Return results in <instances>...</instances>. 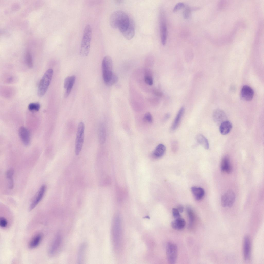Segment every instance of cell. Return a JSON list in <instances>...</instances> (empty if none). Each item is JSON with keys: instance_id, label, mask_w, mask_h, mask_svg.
I'll return each instance as SVG.
<instances>
[{"instance_id": "obj_9", "label": "cell", "mask_w": 264, "mask_h": 264, "mask_svg": "<svg viewBox=\"0 0 264 264\" xmlns=\"http://www.w3.org/2000/svg\"><path fill=\"white\" fill-rule=\"evenodd\" d=\"M160 30L161 43L163 45H165L167 36V29L165 15L163 12L161 13L160 16Z\"/></svg>"}, {"instance_id": "obj_23", "label": "cell", "mask_w": 264, "mask_h": 264, "mask_svg": "<svg viewBox=\"0 0 264 264\" xmlns=\"http://www.w3.org/2000/svg\"><path fill=\"white\" fill-rule=\"evenodd\" d=\"M191 190L195 199L197 200L201 199L204 196V191L201 187L193 186L191 188Z\"/></svg>"}, {"instance_id": "obj_4", "label": "cell", "mask_w": 264, "mask_h": 264, "mask_svg": "<svg viewBox=\"0 0 264 264\" xmlns=\"http://www.w3.org/2000/svg\"><path fill=\"white\" fill-rule=\"evenodd\" d=\"M113 62L111 57L106 56L103 58L102 62L103 78L106 83L111 79L113 73L112 72Z\"/></svg>"}, {"instance_id": "obj_21", "label": "cell", "mask_w": 264, "mask_h": 264, "mask_svg": "<svg viewBox=\"0 0 264 264\" xmlns=\"http://www.w3.org/2000/svg\"><path fill=\"white\" fill-rule=\"evenodd\" d=\"M106 137L105 127L104 124L101 123L98 127V138L99 143L101 144L105 142Z\"/></svg>"}, {"instance_id": "obj_40", "label": "cell", "mask_w": 264, "mask_h": 264, "mask_svg": "<svg viewBox=\"0 0 264 264\" xmlns=\"http://www.w3.org/2000/svg\"><path fill=\"white\" fill-rule=\"evenodd\" d=\"M16 80L15 78L13 76H10L6 79V81L8 83H11L15 81Z\"/></svg>"}, {"instance_id": "obj_3", "label": "cell", "mask_w": 264, "mask_h": 264, "mask_svg": "<svg viewBox=\"0 0 264 264\" xmlns=\"http://www.w3.org/2000/svg\"><path fill=\"white\" fill-rule=\"evenodd\" d=\"M52 69L47 70L39 82L37 90L38 96H43L47 92L50 84L53 74Z\"/></svg>"}, {"instance_id": "obj_19", "label": "cell", "mask_w": 264, "mask_h": 264, "mask_svg": "<svg viewBox=\"0 0 264 264\" xmlns=\"http://www.w3.org/2000/svg\"><path fill=\"white\" fill-rule=\"evenodd\" d=\"M232 127L231 123L229 121L225 120L220 124L219 128L220 133L223 135H226L229 133Z\"/></svg>"}, {"instance_id": "obj_24", "label": "cell", "mask_w": 264, "mask_h": 264, "mask_svg": "<svg viewBox=\"0 0 264 264\" xmlns=\"http://www.w3.org/2000/svg\"><path fill=\"white\" fill-rule=\"evenodd\" d=\"M43 238V235L40 233L36 235L32 239L29 244V247L33 249L37 247L40 243Z\"/></svg>"}, {"instance_id": "obj_44", "label": "cell", "mask_w": 264, "mask_h": 264, "mask_svg": "<svg viewBox=\"0 0 264 264\" xmlns=\"http://www.w3.org/2000/svg\"><path fill=\"white\" fill-rule=\"evenodd\" d=\"M170 114L169 113H168L166 114L164 117V119L165 120H166L168 119L170 117Z\"/></svg>"}, {"instance_id": "obj_29", "label": "cell", "mask_w": 264, "mask_h": 264, "mask_svg": "<svg viewBox=\"0 0 264 264\" xmlns=\"http://www.w3.org/2000/svg\"><path fill=\"white\" fill-rule=\"evenodd\" d=\"M186 211L189 217V225L190 226H191L194 221V214L192 210L190 207H187L186 209Z\"/></svg>"}, {"instance_id": "obj_12", "label": "cell", "mask_w": 264, "mask_h": 264, "mask_svg": "<svg viewBox=\"0 0 264 264\" xmlns=\"http://www.w3.org/2000/svg\"><path fill=\"white\" fill-rule=\"evenodd\" d=\"M19 136L22 142L25 146L29 144L30 141V136L28 130L24 127H20L19 130Z\"/></svg>"}, {"instance_id": "obj_1", "label": "cell", "mask_w": 264, "mask_h": 264, "mask_svg": "<svg viewBox=\"0 0 264 264\" xmlns=\"http://www.w3.org/2000/svg\"><path fill=\"white\" fill-rule=\"evenodd\" d=\"M110 23L113 28H118L122 33L124 32L128 27L130 19L126 13L121 11H117L111 15L109 20Z\"/></svg>"}, {"instance_id": "obj_11", "label": "cell", "mask_w": 264, "mask_h": 264, "mask_svg": "<svg viewBox=\"0 0 264 264\" xmlns=\"http://www.w3.org/2000/svg\"><path fill=\"white\" fill-rule=\"evenodd\" d=\"M254 94V91L252 88L248 86L245 85L241 89L240 96L242 99L248 101L252 99Z\"/></svg>"}, {"instance_id": "obj_36", "label": "cell", "mask_w": 264, "mask_h": 264, "mask_svg": "<svg viewBox=\"0 0 264 264\" xmlns=\"http://www.w3.org/2000/svg\"><path fill=\"white\" fill-rule=\"evenodd\" d=\"M8 225V221L4 217H1L0 218V226L2 228H5Z\"/></svg>"}, {"instance_id": "obj_14", "label": "cell", "mask_w": 264, "mask_h": 264, "mask_svg": "<svg viewBox=\"0 0 264 264\" xmlns=\"http://www.w3.org/2000/svg\"><path fill=\"white\" fill-rule=\"evenodd\" d=\"M251 244L249 237L247 236L245 237L243 242V252L244 258L245 260L249 259L250 256Z\"/></svg>"}, {"instance_id": "obj_38", "label": "cell", "mask_w": 264, "mask_h": 264, "mask_svg": "<svg viewBox=\"0 0 264 264\" xmlns=\"http://www.w3.org/2000/svg\"><path fill=\"white\" fill-rule=\"evenodd\" d=\"M172 213L173 217L175 219L181 217L180 212L177 208H173Z\"/></svg>"}, {"instance_id": "obj_22", "label": "cell", "mask_w": 264, "mask_h": 264, "mask_svg": "<svg viewBox=\"0 0 264 264\" xmlns=\"http://www.w3.org/2000/svg\"><path fill=\"white\" fill-rule=\"evenodd\" d=\"M166 150V147L164 145L162 144H159L157 146L153 152L152 155L155 158H160L164 155Z\"/></svg>"}, {"instance_id": "obj_41", "label": "cell", "mask_w": 264, "mask_h": 264, "mask_svg": "<svg viewBox=\"0 0 264 264\" xmlns=\"http://www.w3.org/2000/svg\"><path fill=\"white\" fill-rule=\"evenodd\" d=\"M178 144L176 141L173 142L172 144V149L173 151H176L178 149Z\"/></svg>"}, {"instance_id": "obj_28", "label": "cell", "mask_w": 264, "mask_h": 264, "mask_svg": "<svg viewBox=\"0 0 264 264\" xmlns=\"http://www.w3.org/2000/svg\"><path fill=\"white\" fill-rule=\"evenodd\" d=\"M75 80V77L74 75L70 76V83L66 89L64 94V97L65 98L67 97L70 93L71 89L74 85Z\"/></svg>"}, {"instance_id": "obj_26", "label": "cell", "mask_w": 264, "mask_h": 264, "mask_svg": "<svg viewBox=\"0 0 264 264\" xmlns=\"http://www.w3.org/2000/svg\"><path fill=\"white\" fill-rule=\"evenodd\" d=\"M86 244L83 243L80 247L78 255V262L79 263H81L83 261L86 249Z\"/></svg>"}, {"instance_id": "obj_15", "label": "cell", "mask_w": 264, "mask_h": 264, "mask_svg": "<svg viewBox=\"0 0 264 264\" xmlns=\"http://www.w3.org/2000/svg\"><path fill=\"white\" fill-rule=\"evenodd\" d=\"M214 121L218 124H221L226 120V116L224 112L220 109H217L214 112L213 115Z\"/></svg>"}, {"instance_id": "obj_37", "label": "cell", "mask_w": 264, "mask_h": 264, "mask_svg": "<svg viewBox=\"0 0 264 264\" xmlns=\"http://www.w3.org/2000/svg\"><path fill=\"white\" fill-rule=\"evenodd\" d=\"M184 4L183 3L179 2L176 4L174 6L173 11L174 12H177L179 10L185 7Z\"/></svg>"}, {"instance_id": "obj_8", "label": "cell", "mask_w": 264, "mask_h": 264, "mask_svg": "<svg viewBox=\"0 0 264 264\" xmlns=\"http://www.w3.org/2000/svg\"><path fill=\"white\" fill-rule=\"evenodd\" d=\"M235 198V194L233 191L229 190L227 191L221 197L222 205L224 207H232L234 202Z\"/></svg>"}, {"instance_id": "obj_25", "label": "cell", "mask_w": 264, "mask_h": 264, "mask_svg": "<svg viewBox=\"0 0 264 264\" xmlns=\"http://www.w3.org/2000/svg\"><path fill=\"white\" fill-rule=\"evenodd\" d=\"M196 140L198 143L204 148L208 149L209 147L208 141L206 138L201 134L198 135L196 137Z\"/></svg>"}, {"instance_id": "obj_10", "label": "cell", "mask_w": 264, "mask_h": 264, "mask_svg": "<svg viewBox=\"0 0 264 264\" xmlns=\"http://www.w3.org/2000/svg\"><path fill=\"white\" fill-rule=\"evenodd\" d=\"M46 190L45 185H43L41 186L30 205L29 211H31L40 201L44 194Z\"/></svg>"}, {"instance_id": "obj_27", "label": "cell", "mask_w": 264, "mask_h": 264, "mask_svg": "<svg viewBox=\"0 0 264 264\" xmlns=\"http://www.w3.org/2000/svg\"><path fill=\"white\" fill-rule=\"evenodd\" d=\"M14 173V170L12 168H10L7 170L6 173V177L9 180V187L10 189H12L14 187L13 178Z\"/></svg>"}, {"instance_id": "obj_31", "label": "cell", "mask_w": 264, "mask_h": 264, "mask_svg": "<svg viewBox=\"0 0 264 264\" xmlns=\"http://www.w3.org/2000/svg\"><path fill=\"white\" fill-rule=\"evenodd\" d=\"M40 107V104L37 103H30L28 105V108L31 111H38L39 110Z\"/></svg>"}, {"instance_id": "obj_30", "label": "cell", "mask_w": 264, "mask_h": 264, "mask_svg": "<svg viewBox=\"0 0 264 264\" xmlns=\"http://www.w3.org/2000/svg\"><path fill=\"white\" fill-rule=\"evenodd\" d=\"M25 61L28 67L31 68L33 67V62L32 56L29 52L27 51L26 54Z\"/></svg>"}, {"instance_id": "obj_5", "label": "cell", "mask_w": 264, "mask_h": 264, "mask_svg": "<svg viewBox=\"0 0 264 264\" xmlns=\"http://www.w3.org/2000/svg\"><path fill=\"white\" fill-rule=\"evenodd\" d=\"M85 125L82 122H80L78 125L75 139V152L78 155L81 152L83 146L84 139Z\"/></svg>"}, {"instance_id": "obj_35", "label": "cell", "mask_w": 264, "mask_h": 264, "mask_svg": "<svg viewBox=\"0 0 264 264\" xmlns=\"http://www.w3.org/2000/svg\"><path fill=\"white\" fill-rule=\"evenodd\" d=\"M144 119L145 121L149 123H151L153 121V117L151 114L149 112H147L145 114Z\"/></svg>"}, {"instance_id": "obj_32", "label": "cell", "mask_w": 264, "mask_h": 264, "mask_svg": "<svg viewBox=\"0 0 264 264\" xmlns=\"http://www.w3.org/2000/svg\"><path fill=\"white\" fill-rule=\"evenodd\" d=\"M150 72H147L144 77V81L145 83L148 85H151L153 83V78L150 74Z\"/></svg>"}, {"instance_id": "obj_33", "label": "cell", "mask_w": 264, "mask_h": 264, "mask_svg": "<svg viewBox=\"0 0 264 264\" xmlns=\"http://www.w3.org/2000/svg\"><path fill=\"white\" fill-rule=\"evenodd\" d=\"M118 76L116 74L113 73L110 80L108 82L106 83V84L108 86H111L116 83L118 81Z\"/></svg>"}, {"instance_id": "obj_39", "label": "cell", "mask_w": 264, "mask_h": 264, "mask_svg": "<svg viewBox=\"0 0 264 264\" xmlns=\"http://www.w3.org/2000/svg\"><path fill=\"white\" fill-rule=\"evenodd\" d=\"M70 76L67 77L65 79L64 82V87L65 89H66L67 87L70 83Z\"/></svg>"}, {"instance_id": "obj_43", "label": "cell", "mask_w": 264, "mask_h": 264, "mask_svg": "<svg viewBox=\"0 0 264 264\" xmlns=\"http://www.w3.org/2000/svg\"><path fill=\"white\" fill-rule=\"evenodd\" d=\"M177 209L179 212L180 213H182L184 211V207L182 205H179Z\"/></svg>"}, {"instance_id": "obj_42", "label": "cell", "mask_w": 264, "mask_h": 264, "mask_svg": "<svg viewBox=\"0 0 264 264\" xmlns=\"http://www.w3.org/2000/svg\"><path fill=\"white\" fill-rule=\"evenodd\" d=\"M153 94L157 96H161L162 95V93L160 92L157 90H155L153 92Z\"/></svg>"}, {"instance_id": "obj_6", "label": "cell", "mask_w": 264, "mask_h": 264, "mask_svg": "<svg viewBox=\"0 0 264 264\" xmlns=\"http://www.w3.org/2000/svg\"><path fill=\"white\" fill-rule=\"evenodd\" d=\"M121 230L120 219L118 216H117L113 219L112 230L113 241L115 245H118L120 242L121 235Z\"/></svg>"}, {"instance_id": "obj_18", "label": "cell", "mask_w": 264, "mask_h": 264, "mask_svg": "<svg viewBox=\"0 0 264 264\" xmlns=\"http://www.w3.org/2000/svg\"><path fill=\"white\" fill-rule=\"evenodd\" d=\"M124 37L128 40L132 39L135 34V28L134 22L130 20L129 25L126 30L122 33Z\"/></svg>"}, {"instance_id": "obj_17", "label": "cell", "mask_w": 264, "mask_h": 264, "mask_svg": "<svg viewBox=\"0 0 264 264\" xmlns=\"http://www.w3.org/2000/svg\"><path fill=\"white\" fill-rule=\"evenodd\" d=\"M185 111L184 107H182L176 116L171 127L172 130H176L178 127L180 123Z\"/></svg>"}, {"instance_id": "obj_20", "label": "cell", "mask_w": 264, "mask_h": 264, "mask_svg": "<svg viewBox=\"0 0 264 264\" xmlns=\"http://www.w3.org/2000/svg\"><path fill=\"white\" fill-rule=\"evenodd\" d=\"M186 224L185 220L181 217L175 219L171 223L172 228L178 230H181L184 229Z\"/></svg>"}, {"instance_id": "obj_7", "label": "cell", "mask_w": 264, "mask_h": 264, "mask_svg": "<svg viewBox=\"0 0 264 264\" xmlns=\"http://www.w3.org/2000/svg\"><path fill=\"white\" fill-rule=\"evenodd\" d=\"M166 253L168 261L170 264L175 263L177 260L178 249L177 245L171 242H168L166 246Z\"/></svg>"}, {"instance_id": "obj_34", "label": "cell", "mask_w": 264, "mask_h": 264, "mask_svg": "<svg viewBox=\"0 0 264 264\" xmlns=\"http://www.w3.org/2000/svg\"><path fill=\"white\" fill-rule=\"evenodd\" d=\"M191 12L190 8L188 6H186L183 12V15L185 19H188L189 16Z\"/></svg>"}, {"instance_id": "obj_2", "label": "cell", "mask_w": 264, "mask_h": 264, "mask_svg": "<svg viewBox=\"0 0 264 264\" xmlns=\"http://www.w3.org/2000/svg\"><path fill=\"white\" fill-rule=\"evenodd\" d=\"M92 30L91 26L87 25L85 27L80 45L79 53L83 57L88 55L90 50L92 39Z\"/></svg>"}, {"instance_id": "obj_13", "label": "cell", "mask_w": 264, "mask_h": 264, "mask_svg": "<svg viewBox=\"0 0 264 264\" xmlns=\"http://www.w3.org/2000/svg\"><path fill=\"white\" fill-rule=\"evenodd\" d=\"M62 241V238L59 234L57 235L50 247L49 254L51 256L54 255L58 251Z\"/></svg>"}, {"instance_id": "obj_16", "label": "cell", "mask_w": 264, "mask_h": 264, "mask_svg": "<svg viewBox=\"0 0 264 264\" xmlns=\"http://www.w3.org/2000/svg\"><path fill=\"white\" fill-rule=\"evenodd\" d=\"M221 171L223 172L229 174L232 171V167L229 158L227 156L222 159L221 165Z\"/></svg>"}]
</instances>
